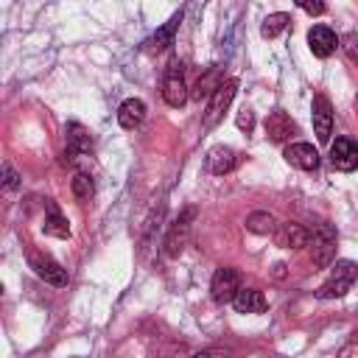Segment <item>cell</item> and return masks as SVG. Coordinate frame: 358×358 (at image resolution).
<instances>
[{
  "mask_svg": "<svg viewBox=\"0 0 358 358\" xmlns=\"http://www.w3.org/2000/svg\"><path fill=\"white\" fill-rule=\"evenodd\" d=\"M358 280V266L352 260H338L333 268H330V277L322 282V288L316 291L319 299H336V296H344L352 282Z\"/></svg>",
  "mask_w": 358,
  "mask_h": 358,
  "instance_id": "6da1fadb",
  "label": "cell"
},
{
  "mask_svg": "<svg viewBox=\"0 0 358 358\" xmlns=\"http://www.w3.org/2000/svg\"><path fill=\"white\" fill-rule=\"evenodd\" d=\"M310 257H313V266L324 268L333 263L336 257V229L330 224H316L313 232H310Z\"/></svg>",
  "mask_w": 358,
  "mask_h": 358,
  "instance_id": "7a4b0ae2",
  "label": "cell"
},
{
  "mask_svg": "<svg viewBox=\"0 0 358 358\" xmlns=\"http://www.w3.org/2000/svg\"><path fill=\"white\" fill-rule=\"evenodd\" d=\"M162 98H165V103L173 106V109L185 106V101H187L185 67H182V62H176V59L165 67V76H162Z\"/></svg>",
  "mask_w": 358,
  "mask_h": 358,
  "instance_id": "3957f363",
  "label": "cell"
},
{
  "mask_svg": "<svg viewBox=\"0 0 358 358\" xmlns=\"http://www.w3.org/2000/svg\"><path fill=\"white\" fill-rule=\"evenodd\" d=\"M235 92H238V81H235V78H227V81L218 84V90L210 95V103H207V112H204V126H207V129H213V126L224 117V112H227V106L232 103Z\"/></svg>",
  "mask_w": 358,
  "mask_h": 358,
  "instance_id": "277c9868",
  "label": "cell"
},
{
  "mask_svg": "<svg viewBox=\"0 0 358 358\" xmlns=\"http://www.w3.org/2000/svg\"><path fill=\"white\" fill-rule=\"evenodd\" d=\"M238 288H241V277H238V271H235V268H229V266L215 268L213 282H210V296H213L218 305L232 302V299H235V294H238Z\"/></svg>",
  "mask_w": 358,
  "mask_h": 358,
  "instance_id": "5b68a950",
  "label": "cell"
},
{
  "mask_svg": "<svg viewBox=\"0 0 358 358\" xmlns=\"http://www.w3.org/2000/svg\"><path fill=\"white\" fill-rule=\"evenodd\" d=\"M193 218H196V210L187 207V210H182L179 218L171 224V229H168V235H165V255H168V257H176V255L185 249L187 235H190V221H193Z\"/></svg>",
  "mask_w": 358,
  "mask_h": 358,
  "instance_id": "8992f818",
  "label": "cell"
},
{
  "mask_svg": "<svg viewBox=\"0 0 358 358\" xmlns=\"http://www.w3.org/2000/svg\"><path fill=\"white\" fill-rule=\"evenodd\" d=\"M28 266L36 271V277H42L45 282L50 285H67V271L50 257V255H42V252H28Z\"/></svg>",
  "mask_w": 358,
  "mask_h": 358,
  "instance_id": "52a82bcc",
  "label": "cell"
},
{
  "mask_svg": "<svg viewBox=\"0 0 358 358\" xmlns=\"http://www.w3.org/2000/svg\"><path fill=\"white\" fill-rule=\"evenodd\" d=\"M313 131H316V140L319 143H330V134H333V106L330 101L316 92L313 95Z\"/></svg>",
  "mask_w": 358,
  "mask_h": 358,
  "instance_id": "ba28073f",
  "label": "cell"
},
{
  "mask_svg": "<svg viewBox=\"0 0 358 358\" xmlns=\"http://www.w3.org/2000/svg\"><path fill=\"white\" fill-rule=\"evenodd\" d=\"M330 162L336 171H355L358 168V143L350 137H338L330 145Z\"/></svg>",
  "mask_w": 358,
  "mask_h": 358,
  "instance_id": "9c48e42d",
  "label": "cell"
},
{
  "mask_svg": "<svg viewBox=\"0 0 358 358\" xmlns=\"http://www.w3.org/2000/svg\"><path fill=\"white\" fill-rule=\"evenodd\" d=\"M285 162L299 168V171H316L319 168V151L310 145V143H291L285 151H282Z\"/></svg>",
  "mask_w": 358,
  "mask_h": 358,
  "instance_id": "30bf717a",
  "label": "cell"
},
{
  "mask_svg": "<svg viewBox=\"0 0 358 358\" xmlns=\"http://www.w3.org/2000/svg\"><path fill=\"white\" fill-rule=\"evenodd\" d=\"M64 140H67V151H64V159H73V157H84L92 151V140H90V131L81 126V123H67L64 129Z\"/></svg>",
  "mask_w": 358,
  "mask_h": 358,
  "instance_id": "8fae6325",
  "label": "cell"
},
{
  "mask_svg": "<svg viewBox=\"0 0 358 358\" xmlns=\"http://www.w3.org/2000/svg\"><path fill=\"white\" fill-rule=\"evenodd\" d=\"M274 241H277V246H282V249H302V246L310 243V232H308L305 227H299V224L285 221V224H277Z\"/></svg>",
  "mask_w": 358,
  "mask_h": 358,
  "instance_id": "7c38bea8",
  "label": "cell"
},
{
  "mask_svg": "<svg viewBox=\"0 0 358 358\" xmlns=\"http://www.w3.org/2000/svg\"><path fill=\"white\" fill-rule=\"evenodd\" d=\"M296 134V123L282 112V109H274L268 117H266V137L271 143H285L288 137Z\"/></svg>",
  "mask_w": 358,
  "mask_h": 358,
  "instance_id": "4fadbf2b",
  "label": "cell"
},
{
  "mask_svg": "<svg viewBox=\"0 0 358 358\" xmlns=\"http://www.w3.org/2000/svg\"><path fill=\"white\" fill-rule=\"evenodd\" d=\"M308 45H310V53L319 56V59H327L336 48H338V39L336 34L327 28V25H313L308 31Z\"/></svg>",
  "mask_w": 358,
  "mask_h": 358,
  "instance_id": "5bb4252c",
  "label": "cell"
},
{
  "mask_svg": "<svg viewBox=\"0 0 358 358\" xmlns=\"http://www.w3.org/2000/svg\"><path fill=\"white\" fill-rule=\"evenodd\" d=\"M179 22H182V11L179 14H173L154 36H148L145 42H143V50H148V53H159V50H165V48H171L173 45V34H176V28H179Z\"/></svg>",
  "mask_w": 358,
  "mask_h": 358,
  "instance_id": "9a60e30c",
  "label": "cell"
},
{
  "mask_svg": "<svg viewBox=\"0 0 358 358\" xmlns=\"http://www.w3.org/2000/svg\"><path fill=\"white\" fill-rule=\"evenodd\" d=\"M235 165H238V154H235L229 145H215V148H210V154H207V171H210V173L224 176V173L235 171Z\"/></svg>",
  "mask_w": 358,
  "mask_h": 358,
  "instance_id": "2e32d148",
  "label": "cell"
},
{
  "mask_svg": "<svg viewBox=\"0 0 358 358\" xmlns=\"http://www.w3.org/2000/svg\"><path fill=\"white\" fill-rule=\"evenodd\" d=\"M232 305H235L238 313H263L268 308L263 291H257V288H238Z\"/></svg>",
  "mask_w": 358,
  "mask_h": 358,
  "instance_id": "e0dca14e",
  "label": "cell"
},
{
  "mask_svg": "<svg viewBox=\"0 0 358 358\" xmlns=\"http://www.w3.org/2000/svg\"><path fill=\"white\" fill-rule=\"evenodd\" d=\"M143 117H145V103L140 98H126L117 109V123L123 129H137L143 123Z\"/></svg>",
  "mask_w": 358,
  "mask_h": 358,
  "instance_id": "ac0fdd59",
  "label": "cell"
},
{
  "mask_svg": "<svg viewBox=\"0 0 358 358\" xmlns=\"http://www.w3.org/2000/svg\"><path fill=\"white\" fill-rule=\"evenodd\" d=\"M221 81H224V78H221V70H218V67H210V70H207L204 76H199V81L193 84L190 98H193V101H204V98L210 101V95L218 90Z\"/></svg>",
  "mask_w": 358,
  "mask_h": 358,
  "instance_id": "d6986e66",
  "label": "cell"
},
{
  "mask_svg": "<svg viewBox=\"0 0 358 358\" xmlns=\"http://www.w3.org/2000/svg\"><path fill=\"white\" fill-rule=\"evenodd\" d=\"M42 232L45 235H53V238H70V227H67V218L50 204V213L45 215V224H42Z\"/></svg>",
  "mask_w": 358,
  "mask_h": 358,
  "instance_id": "ffe728a7",
  "label": "cell"
},
{
  "mask_svg": "<svg viewBox=\"0 0 358 358\" xmlns=\"http://www.w3.org/2000/svg\"><path fill=\"white\" fill-rule=\"evenodd\" d=\"M288 25H291V17H288V14H282V11H277V14H268V17L263 20L260 34H263V39H274V36H280Z\"/></svg>",
  "mask_w": 358,
  "mask_h": 358,
  "instance_id": "44dd1931",
  "label": "cell"
},
{
  "mask_svg": "<svg viewBox=\"0 0 358 358\" xmlns=\"http://www.w3.org/2000/svg\"><path fill=\"white\" fill-rule=\"evenodd\" d=\"M246 229H249V232H255V235H268V232H274V229H277V221H274V215H271V213L257 210V213H252V215L246 218Z\"/></svg>",
  "mask_w": 358,
  "mask_h": 358,
  "instance_id": "7402d4cb",
  "label": "cell"
},
{
  "mask_svg": "<svg viewBox=\"0 0 358 358\" xmlns=\"http://www.w3.org/2000/svg\"><path fill=\"white\" fill-rule=\"evenodd\" d=\"M92 179H90V173H76L73 176V193H76V199H81V201H87L90 196H92Z\"/></svg>",
  "mask_w": 358,
  "mask_h": 358,
  "instance_id": "603a6c76",
  "label": "cell"
},
{
  "mask_svg": "<svg viewBox=\"0 0 358 358\" xmlns=\"http://www.w3.org/2000/svg\"><path fill=\"white\" fill-rule=\"evenodd\" d=\"M341 48H344L347 59L358 64V34H352V31H350V34H344V36H341Z\"/></svg>",
  "mask_w": 358,
  "mask_h": 358,
  "instance_id": "cb8c5ba5",
  "label": "cell"
},
{
  "mask_svg": "<svg viewBox=\"0 0 358 358\" xmlns=\"http://www.w3.org/2000/svg\"><path fill=\"white\" fill-rule=\"evenodd\" d=\"M235 123H238V129L241 131H252L255 129V112L249 109V106H241V112H238V117H235Z\"/></svg>",
  "mask_w": 358,
  "mask_h": 358,
  "instance_id": "d4e9b609",
  "label": "cell"
},
{
  "mask_svg": "<svg viewBox=\"0 0 358 358\" xmlns=\"http://www.w3.org/2000/svg\"><path fill=\"white\" fill-rule=\"evenodd\" d=\"M296 6H299L302 11H308L310 17L324 14V0H296Z\"/></svg>",
  "mask_w": 358,
  "mask_h": 358,
  "instance_id": "484cf974",
  "label": "cell"
},
{
  "mask_svg": "<svg viewBox=\"0 0 358 358\" xmlns=\"http://www.w3.org/2000/svg\"><path fill=\"white\" fill-rule=\"evenodd\" d=\"M3 176H6V179H3V185H6V190H14V187L20 185V176H17V171H14V168H11L8 162L3 165Z\"/></svg>",
  "mask_w": 358,
  "mask_h": 358,
  "instance_id": "4316f807",
  "label": "cell"
},
{
  "mask_svg": "<svg viewBox=\"0 0 358 358\" xmlns=\"http://www.w3.org/2000/svg\"><path fill=\"white\" fill-rule=\"evenodd\" d=\"M355 115H358V95H355Z\"/></svg>",
  "mask_w": 358,
  "mask_h": 358,
  "instance_id": "83f0119b",
  "label": "cell"
}]
</instances>
